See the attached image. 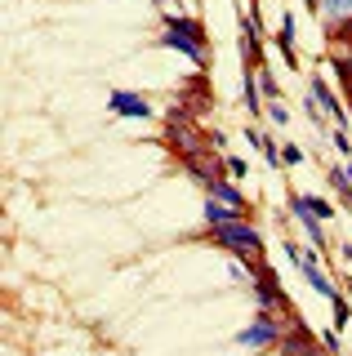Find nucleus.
I'll use <instances>...</instances> for the list:
<instances>
[{"label":"nucleus","mask_w":352,"mask_h":356,"mask_svg":"<svg viewBox=\"0 0 352 356\" xmlns=\"http://www.w3.org/2000/svg\"><path fill=\"white\" fill-rule=\"evenodd\" d=\"M241 85H246V111H259L263 107V89H259V67L241 72Z\"/></svg>","instance_id":"f8f14e48"},{"label":"nucleus","mask_w":352,"mask_h":356,"mask_svg":"<svg viewBox=\"0 0 352 356\" xmlns=\"http://www.w3.org/2000/svg\"><path fill=\"white\" fill-rule=\"evenodd\" d=\"M165 31H179V36H192V40L210 44V40H205V27H201L196 18H179V14H170V18H165Z\"/></svg>","instance_id":"9b49d317"},{"label":"nucleus","mask_w":352,"mask_h":356,"mask_svg":"<svg viewBox=\"0 0 352 356\" xmlns=\"http://www.w3.org/2000/svg\"><path fill=\"white\" fill-rule=\"evenodd\" d=\"M241 49H246V63L250 67H263V36H259V22L255 18H241Z\"/></svg>","instance_id":"1a4fd4ad"},{"label":"nucleus","mask_w":352,"mask_h":356,"mask_svg":"<svg viewBox=\"0 0 352 356\" xmlns=\"http://www.w3.org/2000/svg\"><path fill=\"white\" fill-rule=\"evenodd\" d=\"M107 107L116 111V116H134V120H152V103L143 94H129V89H112V98H107Z\"/></svg>","instance_id":"39448f33"},{"label":"nucleus","mask_w":352,"mask_h":356,"mask_svg":"<svg viewBox=\"0 0 352 356\" xmlns=\"http://www.w3.org/2000/svg\"><path fill=\"white\" fill-rule=\"evenodd\" d=\"M281 161H285V165H299L303 152H299V147H281Z\"/></svg>","instance_id":"5701e85b"},{"label":"nucleus","mask_w":352,"mask_h":356,"mask_svg":"<svg viewBox=\"0 0 352 356\" xmlns=\"http://www.w3.org/2000/svg\"><path fill=\"white\" fill-rule=\"evenodd\" d=\"M344 259H348V263H352V245H344Z\"/></svg>","instance_id":"a878e982"},{"label":"nucleus","mask_w":352,"mask_h":356,"mask_svg":"<svg viewBox=\"0 0 352 356\" xmlns=\"http://www.w3.org/2000/svg\"><path fill=\"white\" fill-rule=\"evenodd\" d=\"M307 209H312V214L321 218V222H326V218H335V205H330V200H321V196H307Z\"/></svg>","instance_id":"6ab92c4d"},{"label":"nucleus","mask_w":352,"mask_h":356,"mask_svg":"<svg viewBox=\"0 0 352 356\" xmlns=\"http://www.w3.org/2000/svg\"><path fill=\"white\" fill-rule=\"evenodd\" d=\"M277 49L285 67H294V18H281V31H277Z\"/></svg>","instance_id":"ddd939ff"},{"label":"nucleus","mask_w":352,"mask_h":356,"mask_svg":"<svg viewBox=\"0 0 352 356\" xmlns=\"http://www.w3.org/2000/svg\"><path fill=\"white\" fill-rule=\"evenodd\" d=\"M330 307H335V330H339V334H344V330L352 325V307L344 303V294H339V298H335V303H330Z\"/></svg>","instance_id":"a211bd4d"},{"label":"nucleus","mask_w":352,"mask_h":356,"mask_svg":"<svg viewBox=\"0 0 352 356\" xmlns=\"http://www.w3.org/2000/svg\"><path fill=\"white\" fill-rule=\"evenodd\" d=\"M312 98H317V103H321V107H326V116H330V120H335V125H339V129H348V107H339V98H335V94H330V85L321 81V76H312Z\"/></svg>","instance_id":"6e6552de"},{"label":"nucleus","mask_w":352,"mask_h":356,"mask_svg":"<svg viewBox=\"0 0 352 356\" xmlns=\"http://www.w3.org/2000/svg\"><path fill=\"white\" fill-rule=\"evenodd\" d=\"M237 218H246V209H237V205H223V200H205V227H227V222H237Z\"/></svg>","instance_id":"9d476101"},{"label":"nucleus","mask_w":352,"mask_h":356,"mask_svg":"<svg viewBox=\"0 0 352 356\" xmlns=\"http://www.w3.org/2000/svg\"><path fill=\"white\" fill-rule=\"evenodd\" d=\"M210 236L223 245V250H232L237 259H259L263 254V236L255 232L250 218H237V222H227V227H210Z\"/></svg>","instance_id":"f257e3e1"},{"label":"nucleus","mask_w":352,"mask_h":356,"mask_svg":"<svg viewBox=\"0 0 352 356\" xmlns=\"http://www.w3.org/2000/svg\"><path fill=\"white\" fill-rule=\"evenodd\" d=\"M348 178H352V161H348Z\"/></svg>","instance_id":"bb28decb"},{"label":"nucleus","mask_w":352,"mask_h":356,"mask_svg":"<svg viewBox=\"0 0 352 356\" xmlns=\"http://www.w3.org/2000/svg\"><path fill=\"white\" fill-rule=\"evenodd\" d=\"M255 147L263 152V161H268L272 170H277V165H285V161H281V147H277V138H268V134H259V143H255Z\"/></svg>","instance_id":"dca6fc26"},{"label":"nucleus","mask_w":352,"mask_h":356,"mask_svg":"<svg viewBox=\"0 0 352 356\" xmlns=\"http://www.w3.org/2000/svg\"><path fill=\"white\" fill-rule=\"evenodd\" d=\"M201 187H205V196H214V200H223V205H237V209H246V214H250V200L241 196V187H232V183H227V178L210 174V178H205Z\"/></svg>","instance_id":"423d86ee"},{"label":"nucleus","mask_w":352,"mask_h":356,"mask_svg":"<svg viewBox=\"0 0 352 356\" xmlns=\"http://www.w3.org/2000/svg\"><path fill=\"white\" fill-rule=\"evenodd\" d=\"M255 294H259V307H263V312H272V307H285L281 281H277V272H268V267L259 272V281H255Z\"/></svg>","instance_id":"0eeeda50"},{"label":"nucleus","mask_w":352,"mask_h":356,"mask_svg":"<svg viewBox=\"0 0 352 356\" xmlns=\"http://www.w3.org/2000/svg\"><path fill=\"white\" fill-rule=\"evenodd\" d=\"M326 40H330V44H348V49H352V18L330 22V27H326Z\"/></svg>","instance_id":"2eb2a0df"},{"label":"nucleus","mask_w":352,"mask_h":356,"mask_svg":"<svg viewBox=\"0 0 352 356\" xmlns=\"http://www.w3.org/2000/svg\"><path fill=\"white\" fill-rule=\"evenodd\" d=\"M335 152H339V156H348V161H352V143H348V129H335Z\"/></svg>","instance_id":"412c9836"},{"label":"nucleus","mask_w":352,"mask_h":356,"mask_svg":"<svg viewBox=\"0 0 352 356\" xmlns=\"http://www.w3.org/2000/svg\"><path fill=\"white\" fill-rule=\"evenodd\" d=\"M290 214H294V222L307 232V241H312V250H326V227H321V218L307 209V196H299V192H290Z\"/></svg>","instance_id":"7ed1b4c3"},{"label":"nucleus","mask_w":352,"mask_h":356,"mask_svg":"<svg viewBox=\"0 0 352 356\" xmlns=\"http://www.w3.org/2000/svg\"><path fill=\"white\" fill-rule=\"evenodd\" d=\"M259 89H263V98H268V103H277V98H281V85H277V76H272L268 67H259Z\"/></svg>","instance_id":"f3484780"},{"label":"nucleus","mask_w":352,"mask_h":356,"mask_svg":"<svg viewBox=\"0 0 352 356\" xmlns=\"http://www.w3.org/2000/svg\"><path fill=\"white\" fill-rule=\"evenodd\" d=\"M326 178H330V187L339 192V200H348V209H352V178H348V170H344V165H335Z\"/></svg>","instance_id":"4468645a"},{"label":"nucleus","mask_w":352,"mask_h":356,"mask_svg":"<svg viewBox=\"0 0 352 356\" xmlns=\"http://www.w3.org/2000/svg\"><path fill=\"white\" fill-rule=\"evenodd\" d=\"M268 116H272V125H285V120H290V111H285L281 98H277V103H268Z\"/></svg>","instance_id":"4be33fe9"},{"label":"nucleus","mask_w":352,"mask_h":356,"mask_svg":"<svg viewBox=\"0 0 352 356\" xmlns=\"http://www.w3.org/2000/svg\"><path fill=\"white\" fill-rule=\"evenodd\" d=\"M227 170H232L237 178H246V174H250V170H246V161H237V156H232V161H227Z\"/></svg>","instance_id":"393cba45"},{"label":"nucleus","mask_w":352,"mask_h":356,"mask_svg":"<svg viewBox=\"0 0 352 356\" xmlns=\"http://www.w3.org/2000/svg\"><path fill=\"white\" fill-rule=\"evenodd\" d=\"M321 343H326V352H335V356H339V330H330V334H321Z\"/></svg>","instance_id":"b1692460"},{"label":"nucleus","mask_w":352,"mask_h":356,"mask_svg":"<svg viewBox=\"0 0 352 356\" xmlns=\"http://www.w3.org/2000/svg\"><path fill=\"white\" fill-rule=\"evenodd\" d=\"M157 44H161V49H179V54H188L196 67L210 63V44H201V40H192V36H179V31H161Z\"/></svg>","instance_id":"20e7f679"},{"label":"nucleus","mask_w":352,"mask_h":356,"mask_svg":"<svg viewBox=\"0 0 352 356\" xmlns=\"http://www.w3.org/2000/svg\"><path fill=\"white\" fill-rule=\"evenodd\" d=\"M330 67H335V76H339L344 85H352V49H348V58H335Z\"/></svg>","instance_id":"aec40b11"},{"label":"nucleus","mask_w":352,"mask_h":356,"mask_svg":"<svg viewBox=\"0 0 352 356\" xmlns=\"http://www.w3.org/2000/svg\"><path fill=\"white\" fill-rule=\"evenodd\" d=\"M281 339H285V321H277L272 312H263V307H259L255 325H246V330L237 334L241 348H277Z\"/></svg>","instance_id":"f03ea898"}]
</instances>
